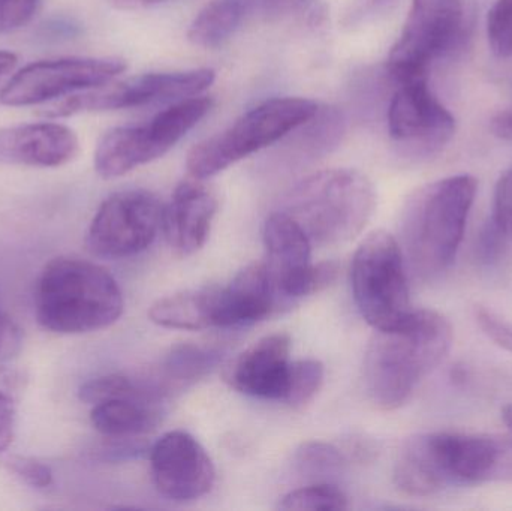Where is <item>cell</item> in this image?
Returning a JSON list of instances; mask_svg holds the SVG:
<instances>
[{
    "label": "cell",
    "mask_w": 512,
    "mask_h": 511,
    "mask_svg": "<svg viewBox=\"0 0 512 511\" xmlns=\"http://www.w3.org/2000/svg\"><path fill=\"white\" fill-rule=\"evenodd\" d=\"M396 488L427 498L447 489L512 482V437L427 432L408 438L394 462Z\"/></svg>",
    "instance_id": "1"
},
{
    "label": "cell",
    "mask_w": 512,
    "mask_h": 511,
    "mask_svg": "<svg viewBox=\"0 0 512 511\" xmlns=\"http://www.w3.org/2000/svg\"><path fill=\"white\" fill-rule=\"evenodd\" d=\"M450 321L433 309H414L399 326L375 330L364 357V384L381 411L403 407L421 381L450 353Z\"/></svg>",
    "instance_id": "2"
},
{
    "label": "cell",
    "mask_w": 512,
    "mask_h": 511,
    "mask_svg": "<svg viewBox=\"0 0 512 511\" xmlns=\"http://www.w3.org/2000/svg\"><path fill=\"white\" fill-rule=\"evenodd\" d=\"M123 309L125 302L116 279L92 261L53 258L45 264L36 282V320L48 332H98L116 323Z\"/></svg>",
    "instance_id": "3"
},
{
    "label": "cell",
    "mask_w": 512,
    "mask_h": 511,
    "mask_svg": "<svg viewBox=\"0 0 512 511\" xmlns=\"http://www.w3.org/2000/svg\"><path fill=\"white\" fill-rule=\"evenodd\" d=\"M478 182L469 174L447 177L420 189L406 204L402 251L406 264L423 281L450 269L465 236Z\"/></svg>",
    "instance_id": "4"
},
{
    "label": "cell",
    "mask_w": 512,
    "mask_h": 511,
    "mask_svg": "<svg viewBox=\"0 0 512 511\" xmlns=\"http://www.w3.org/2000/svg\"><path fill=\"white\" fill-rule=\"evenodd\" d=\"M375 209V188L363 173L333 168L304 177L277 210L294 219L313 246L331 248L360 236Z\"/></svg>",
    "instance_id": "5"
},
{
    "label": "cell",
    "mask_w": 512,
    "mask_h": 511,
    "mask_svg": "<svg viewBox=\"0 0 512 511\" xmlns=\"http://www.w3.org/2000/svg\"><path fill=\"white\" fill-rule=\"evenodd\" d=\"M304 98H273L243 114L230 128L198 143L189 152L186 168L195 179L206 180L227 170L291 134L318 110Z\"/></svg>",
    "instance_id": "6"
},
{
    "label": "cell",
    "mask_w": 512,
    "mask_h": 511,
    "mask_svg": "<svg viewBox=\"0 0 512 511\" xmlns=\"http://www.w3.org/2000/svg\"><path fill=\"white\" fill-rule=\"evenodd\" d=\"M351 285L361 317L375 330L393 329L411 315L402 246L384 230L370 233L355 251Z\"/></svg>",
    "instance_id": "7"
},
{
    "label": "cell",
    "mask_w": 512,
    "mask_h": 511,
    "mask_svg": "<svg viewBox=\"0 0 512 511\" xmlns=\"http://www.w3.org/2000/svg\"><path fill=\"white\" fill-rule=\"evenodd\" d=\"M212 107L209 96H192L174 102L146 125L110 129L96 146V173L102 179H117L156 161L197 126Z\"/></svg>",
    "instance_id": "8"
},
{
    "label": "cell",
    "mask_w": 512,
    "mask_h": 511,
    "mask_svg": "<svg viewBox=\"0 0 512 511\" xmlns=\"http://www.w3.org/2000/svg\"><path fill=\"white\" fill-rule=\"evenodd\" d=\"M465 24L463 0H412L402 33L388 56L397 83L429 78L433 62L459 41Z\"/></svg>",
    "instance_id": "9"
},
{
    "label": "cell",
    "mask_w": 512,
    "mask_h": 511,
    "mask_svg": "<svg viewBox=\"0 0 512 511\" xmlns=\"http://www.w3.org/2000/svg\"><path fill=\"white\" fill-rule=\"evenodd\" d=\"M164 212L165 204L144 189L110 195L87 228V251L105 260H122L146 251L164 227Z\"/></svg>",
    "instance_id": "10"
},
{
    "label": "cell",
    "mask_w": 512,
    "mask_h": 511,
    "mask_svg": "<svg viewBox=\"0 0 512 511\" xmlns=\"http://www.w3.org/2000/svg\"><path fill=\"white\" fill-rule=\"evenodd\" d=\"M215 78V71L209 68L135 75L68 96L44 111V116L59 119L89 111L123 110L159 102L182 101L201 95L212 86Z\"/></svg>",
    "instance_id": "11"
},
{
    "label": "cell",
    "mask_w": 512,
    "mask_h": 511,
    "mask_svg": "<svg viewBox=\"0 0 512 511\" xmlns=\"http://www.w3.org/2000/svg\"><path fill=\"white\" fill-rule=\"evenodd\" d=\"M262 237L267 252L265 269L277 303L312 296L336 281L337 264L333 261L313 264L309 237L285 213L276 210L268 216Z\"/></svg>",
    "instance_id": "12"
},
{
    "label": "cell",
    "mask_w": 512,
    "mask_h": 511,
    "mask_svg": "<svg viewBox=\"0 0 512 511\" xmlns=\"http://www.w3.org/2000/svg\"><path fill=\"white\" fill-rule=\"evenodd\" d=\"M126 69L120 59H68L42 60L18 71L0 92V102L8 107H27L53 98L89 90L110 83Z\"/></svg>",
    "instance_id": "13"
},
{
    "label": "cell",
    "mask_w": 512,
    "mask_h": 511,
    "mask_svg": "<svg viewBox=\"0 0 512 511\" xmlns=\"http://www.w3.org/2000/svg\"><path fill=\"white\" fill-rule=\"evenodd\" d=\"M388 132L400 146L433 153L450 143L456 119L433 95L429 78L399 83L388 108Z\"/></svg>",
    "instance_id": "14"
},
{
    "label": "cell",
    "mask_w": 512,
    "mask_h": 511,
    "mask_svg": "<svg viewBox=\"0 0 512 511\" xmlns=\"http://www.w3.org/2000/svg\"><path fill=\"white\" fill-rule=\"evenodd\" d=\"M149 452L153 485L162 497L188 503L200 500L215 486V464L189 432H167Z\"/></svg>",
    "instance_id": "15"
},
{
    "label": "cell",
    "mask_w": 512,
    "mask_h": 511,
    "mask_svg": "<svg viewBox=\"0 0 512 511\" xmlns=\"http://www.w3.org/2000/svg\"><path fill=\"white\" fill-rule=\"evenodd\" d=\"M291 365V338L273 333L239 354L225 369L224 378L243 395L283 401Z\"/></svg>",
    "instance_id": "16"
},
{
    "label": "cell",
    "mask_w": 512,
    "mask_h": 511,
    "mask_svg": "<svg viewBox=\"0 0 512 511\" xmlns=\"http://www.w3.org/2000/svg\"><path fill=\"white\" fill-rule=\"evenodd\" d=\"M218 207L215 192L203 180L191 177L176 186L165 206L162 230L177 257H191L206 245Z\"/></svg>",
    "instance_id": "17"
},
{
    "label": "cell",
    "mask_w": 512,
    "mask_h": 511,
    "mask_svg": "<svg viewBox=\"0 0 512 511\" xmlns=\"http://www.w3.org/2000/svg\"><path fill=\"white\" fill-rule=\"evenodd\" d=\"M80 143L68 126L42 122L0 129V162L56 168L78 155Z\"/></svg>",
    "instance_id": "18"
},
{
    "label": "cell",
    "mask_w": 512,
    "mask_h": 511,
    "mask_svg": "<svg viewBox=\"0 0 512 511\" xmlns=\"http://www.w3.org/2000/svg\"><path fill=\"white\" fill-rule=\"evenodd\" d=\"M264 263H254L237 273L228 287H221L216 327L249 326L267 318L277 308Z\"/></svg>",
    "instance_id": "19"
},
{
    "label": "cell",
    "mask_w": 512,
    "mask_h": 511,
    "mask_svg": "<svg viewBox=\"0 0 512 511\" xmlns=\"http://www.w3.org/2000/svg\"><path fill=\"white\" fill-rule=\"evenodd\" d=\"M219 290L221 287L212 285L162 297L150 306V321L171 330L212 329L216 327Z\"/></svg>",
    "instance_id": "20"
},
{
    "label": "cell",
    "mask_w": 512,
    "mask_h": 511,
    "mask_svg": "<svg viewBox=\"0 0 512 511\" xmlns=\"http://www.w3.org/2000/svg\"><path fill=\"white\" fill-rule=\"evenodd\" d=\"M161 402L147 398H120L93 405L90 423L105 438H137L158 428Z\"/></svg>",
    "instance_id": "21"
},
{
    "label": "cell",
    "mask_w": 512,
    "mask_h": 511,
    "mask_svg": "<svg viewBox=\"0 0 512 511\" xmlns=\"http://www.w3.org/2000/svg\"><path fill=\"white\" fill-rule=\"evenodd\" d=\"M255 0H210L192 21L188 39L200 48H218L242 26Z\"/></svg>",
    "instance_id": "22"
},
{
    "label": "cell",
    "mask_w": 512,
    "mask_h": 511,
    "mask_svg": "<svg viewBox=\"0 0 512 511\" xmlns=\"http://www.w3.org/2000/svg\"><path fill=\"white\" fill-rule=\"evenodd\" d=\"M218 360V353L198 345H180L173 348L159 368V375L153 386L162 396L171 389H180L204 377Z\"/></svg>",
    "instance_id": "23"
},
{
    "label": "cell",
    "mask_w": 512,
    "mask_h": 511,
    "mask_svg": "<svg viewBox=\"0 0 512 511\" xmlns=\"http://www.w3.org/2000/svg\"><path fill=\"white\" fill-rule=\"evenodd\" d=\"M301 128L303 132L300 137L292 140V150L298 153L301 161H306L334 149L345 131V122L336 108H318Z\"/></svg>",
    "instance_id": "24"
},
{
    "label": "cell",
    "mask_w": 512,
    "mask_h": 511,
    "mask_svg": "<svg viewBox=\"0 0 512 511\" xmlns=\"http://www.w3.org/2000/svg\"><path fill=\"white\" fill-rule=\"evenodd\" d=\"M348 459L342 449L322 441H307L294 455V468L310 483H334L345 471Z\"/></svg>",
    "instance_id": "25"
},
{
    "label": "cell",
    "mask_w": 512,
    "mask_h": 511,
    "mask_svg": "<svg viewBox=\"0 0 512 511\" xmlns=\"http://www.w3.org/2000/svg\"><path fill=\"white\" fill-rule=\"evenodd\" d=\"M78 398L84 404L98 405L120 398H147L161 402L162 396L152 384H137L126 375L110 374L86 381L78 390Z\"/></svg>",
    "instance_id": "26"
},
{
    "label": "cell",
    "mask_w": 512,
    "mask_h": 511,
    "mask_svg": "<svg viewBox=\"0 0 512 511\" xmlns=\"http://www.w3.org/2000/svg\"><path fill=\"white\" fill-rule=\"evenodd\" d=\"M280 510L340 511L348 509V498L336 483H310L283 495Z\"/></svg>",
    "instance_id": "27"
},
{
    "label": "cell",
    "mask_w": 512,
    "mask_h": 511,
    "mask_svg": "<svg viewBox=\"0 0 512 511\" xmlns=\"http://www.w3.org/2000/svg\"><path fill=\"white\" fill-rule=\"evenodd\" d=\"M324 377V365L319 360L304 359L292 362L283 402L292 410H304L318 395Z\"/></svg>",
    "instance_id": "28"
},
{
    "label": "cell",
    "mask_w": 512,
    "mask_h": 511,
    "mask_svg": "<svg viewBox=\"0 0 512 511\" xmlns=\"http://www.w3.org/2000/svg\"><path fill=\"white\" fill-rule=\"evenodd\" d=\"M487 38L493 53L512 57V0H496L487 15Z\"/></svg>",
    "instance_id": "29"
},
{
    "label": "cell",
    "mask_w": 512,
    "mask_h": 511,
    "mask_svg": "<svg viewBox=\"0 0 512 511\" xmlns=\"http://www.w3.org/2000/svg\"><path fill=\"white\" fill-rule=\"evenodd\" d=\"M6 467L15 477L30 488L47 489L53 485L54 474L50 465L27 456H12L6 461Z\"/></svg>",
    "instance_id": "30"
},
{
    "label": "cell",
    "mask_w": 512,
    "mask_h": 511,
    "mask_svg": "<svg viewBox=\"0 0 512 511\" xmlns=\"http://www.w3.org/2000/svg\"><path fill=\"white\" fill-rule=\"evenodd\" d=\"M39 0H0V33L14 32L30 23Z\"/></svg>",
    "instance_id": "31"
},
{
    "label": "cell",
    "mask_w": 512,
    "mask_h": 511,
    "mask_svg": "<svg viewBox=\"0 0 512 511\" xmlns=\"http://www.w3.org/2000/svg\"><path fill=\"white\" fill-rule=\"evenodd\" d=\"M475 320L478 326L483 330L487 338L492 339L496 345L510 351L512 354V324L505 321L504 318L496 315L489 309L478 306L475 309Z\"/></svg>",
    "instance_id": "32"
},
{
    "label": "cell",
    "mask_w": 512,
    "mask_h": 511,
    "mask_svg": "<svg viewBox=\"0 0 512 511\" xmlns=\"http://www.w3.org/2000/svg\"><path fill=\"white\" fill-rule=\"evenodd\" d=\"M492 218L505 233H512V168L501 177L496 186Z\"/></svg>",
    "instance_id": "33"
},
{
    "label": "cell",
    "mask_w": 512,
    "mask_h": 511,
    "mask_svg": "<svg viewBox=\"0 0 512 511\" xmlns=\"http://www.w3.org/2000/svg\"><path fill=\"white\" fill-rule=\"evenodd\" d=\"M507 236L508 234L496 224L495 219L490 218V221L484 225L480 239H478L477 255L480 261L490 264L498 260Z\"/></svg>",
    "instance_id": "34"
},
{
    "label": "cell",
    "mask_w": 512,
    "mask_h": 511,
    "mask_svg": "<svg viewBox=\"0 0 512 511\" xmlns=\"http://www.w3.org/2000/svg\"><path fill=\"white\" fill-rule=\"evenodd\" d=\"M23 347V333L18 324L0 309V363L14 359Z\"/></svg>",
    "instance_id": "35"
},
{
    "label": "cell",
    "mask_w": 512,
    "mask_h": 511,
    "mask_svg": "<svg viewBox=\"0 0 512 511\" xmlns=\"http://www.w3.org/2000/svg\"><path fill=\"white\" fill-rule=\"evenodd\" d=\"M18 401L17 396L0 392V453L5 452L14 440Z\"/></svg>",
    "instance_id": "36"
},
{
    "label": "cell",
    "mask_w": 512,
    "mask_h": 511,
    "mask_svg": "<svg viewBox=\"0 0 512 511\" xmlns=\"http://www.w3.org/2000/svg\"><path fill=\"white\" fill-rule=\"evenodd\" d=\"M262 8L270 18L312 14L315 9V0H262Z\"/></svg>",
    "instance_id": "37"
},
{
    "label": "cell",
    "mask_w": 512,
    "mask_h": 511,
    "mask_svg": "<svg viewBox=\"0 0 512 511\" xmlns=\"http://www.w3.org/2000/svg\"><path fill=\"white\" fill-rule=\"evenodd\" d=\"M390 2H393V0H352L351 5L346 9L343 24L348 27L358 26V24L378 14Z\"/></svg>",
    "instance_id": "38"
},
{
    "label": "cell",
    "mask_w": 512,
    "mask_h": 511,
    "mask_svg": "<svg viewBox=\"0 0 512 511\" xmlns=\"http://www.w3.org/2000/svg\"><path fill=\"white\" fill-rule=\"evenodd\" d=\"M26 386L27 377L23 372L0 366V392L11 393V395L20 399L24 390H26Z\"/></svg>",
    "instance_id": "39"
},
{
    "label": "cell",
    "mask_w": 512,
    "mask_h": 511,
    "mask_svg": "<svg viewBox=\"0 0 512 511\" xmlns=\"http://www.w3.org/2000/svg\"><path fill=\"white\" fill-rule=\"evenodd\" d=\"M342 452L345 453L348 461L354 459V461L358 462H367L372 461L376 453V447L369 440H364V438H351V440L346 441Z\"/></svg>",
    "instance_id": "40"
},
{
    "label": "cell",
    "mask_w": 512,
    "mask_h": 511,
    "mask_svg": "<svg viewBox=\"0 0 512 511\" xmlns=\"http://www.w3.org/2000/svg\"><path fill=\"white\" fill-rule=\"evenodd\" d=\"M492 132L502 140H512V113L499 114L492 120Z\"/></svg>",
    "instance_id": "41"
},
{
    "label": "cell",
    "mask_w": 512,
    "mask_h": 511,
    "mask_svg": "<svg viewBox=\"0 0 512 511\" xmlns=\"http://www.w3.org/2000/svg\"><path fill=\"white\" fill-rule=\"evenodd\" d=\"M107 2L120 11H138V9H146L167 2V0H107Z\"/></svg>",
    "instance_id": "42"
},
{
    "label": "cell",
    "mask_w": 512,
    "mask_h": 511,
    "mask_svg": "<svg viewBox=\"0 0 512 511\" xmlns=\"http://www.w3.org/2000/svg\"><path fill=\"white\" fill-rule=\"evenodd\" d=\"M17 65V56L11 51H0V77L8 74Z\"/></svg>",
    "instance_id": "43"
},
{
    "label": "cell",
    "mask_w": 512,
    "mask_h": 511,
    "mask_svg": "<svg viewBox=\"0 0 512 511\" xmlns=\"http://www.w3.org/2000/svg\"><path fill=\"white\" fill-rule=\"evenodd\" d=\"M502 419L512 432V404L505 405L504 410H502Z\"/></svg>",
    "instance_id": "44"
}]
</instances>
